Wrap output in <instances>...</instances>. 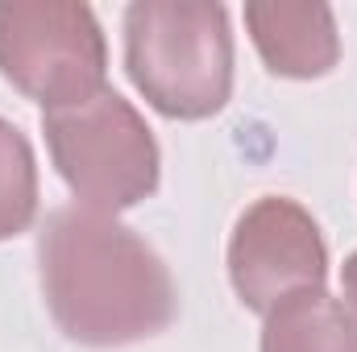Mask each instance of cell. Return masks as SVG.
<instances>
[{"label": "cell", "instance_id": "cell-5", "mask_svg": "<svg viewBox=\"0 0 357 352\" xmlns=\"http://www.w3.org/2000/svg\"><path fill=\"white\" fill-rule=\"evenodd\" d=\"M229 282L258 315H270L295 294L324 290L328 245L312 211L287 195L254 199L229 237Z\"/></svg>", "mask_w": 357, "mask_h": 352}, {"label": "cell", "instance_id": "cell-3", "mask_svg": "<svg viewBox=\"0 0 357 352\" xmlns=\"http://www.w3.org/2000/svg\"><path fill=\"white\" fill-rule=\"evenodd\" d=\"M42 133L54 170L79 207L116 216L150 199L162 182V154L146 116L112 88L84 104L42 112Z\"/></svg>", "mask_w": 357, "mask_h": 352}, {"label": "cell", "instance_id": "cell-2", "mask_svg": "<svg viewBox=\"0 0 357 352\" xmlns=\"http://www.w3.org/2000/svg\"><path fill=\"white\" fill-rule=\"evenodd\" d=\"M125 71L167 120H208L233 99V29L216 0H133Z\"/></svg>", "mask_w": 357, "mask_h": 352}, {"label": "cell", "instance_id": "cell-4", "mask_svg": "<svg viewBox=\"0 0 357 352\" xmlns=\"http://www.w3.org/2000/svg\"><path fill=\"white\" fill-rule=\"evenodd\" d=\"M0 75L42 112L108 88V42L84 0H0Z\"/></svg>", "mask_w": 357, "mask_h": 352}, {"label": "cell", "instance_id": "cell-6", "mask_svg": "<svg viewBox=\"0 0 357 352\" xmlns=\"http://www.w3.org/2000/svg\"><path fill=\"white\" fill-rule=\"evenodd\" d=\"M245 29L278 79H320L341 58V33L328 4L312 0H254L245 4Z\"/></svg>", "mask_w": 357, "mask_h": 352}, {"label": "cell", "instance_id": "cell-1", "mask_svg": "<svg viewBox=\"0 0 357 352\" xmlns=\"http://www.w3.org/2000/svg\"><path fill=\"white\" fill-rule=\"evenodd\" d=\"M38 273L59 332L84 349H129L178 315L167 262L129 224L91 207H59L38 232Z\"/></svg>", "mask_w": 357, "mask_h": 352}, {"label": "cell", "instance_id": "cell-9", "mask_svg": "<svg viewBox=\"0 0 357 352\" xmlns=\"http://www.w3.org/2000/svg\"><path fill=\"white\" fill-rule=\"evenodd\" d=\"M341 286H345V307H349V315L357 319V249L341 265Z\"/></svg>", "mask_w": 357, "mask_h": 352}, {"label": "cell", "instance_id": "cell-8", "mask_svg": "<svg viewBox=\"0 0 357 352\" xmlns=\"http://www.w3.org/2000/svg\"><path fill=\"white\" fill-rule=\"evenodd\" d=\"M38 220V158L29 137L0 116V241L29 232Z\"/></svg>", "mask_w": 357, "mask_h": 352}, {"label": "cell", "instance_id": "cell-7", "mask_svg": "<svg viewBox=\"0 0 357 352\" xmlns=\"http://www.w3.org/2000/svg\"><path fill=\"white\" fill-rule=\"evenodd\" d=\"M262 352H357V319L328 290L278 303L262 323Z\"/></svg>", "mask_w": 357, "mask_h": 352}]
</instances>
